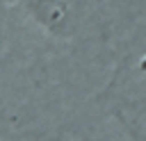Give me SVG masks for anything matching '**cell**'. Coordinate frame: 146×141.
I'll use <instances>...</instances> for the list:
<instances>
[]
</instances>
